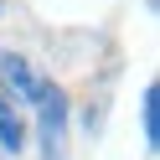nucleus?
<instances>
[{
	"instance_id": "1",
	"label": "nucleus",
	"mask_w": 160,
	"mask_h": 160,
	"mask_svg": "<svg viewBox=\"0 0 160 160\" xmlns=\"http://www.w3.org/2000/svg\"><path fill=\"white\" fill-rule=\"evenodd\" d=\"M0 83L11 88V93H21L26 103H36L47 160H62L67 155V98H62V88H57L47 72H36L21 52H0Z\"/></svg>"
},
{
	"instance_id": "2",
	"label": "nucleus",
	"mask_w": 160,
	"mask_h": 160,
	"mask_svg": "<svg viewBox=\"0 0 160 160\" xmlns=\"http://www.w3.org/2000/svg\"><path fill=\"white\" fill-rule=\"evenodd\" d=\"M0 145L11 150V155L26 145V114L16 108V98H11V93H0Z\"/></svg>"
},
{
	"instance_id": "3",
	"label": "nucleus",
	"mask_w": 160,
	"mask_h": 160,
	"mask_svg": "<svg viewBox=\"0 0 160 160\" xmlns=\"http://www.w3.org/2000/svg\"><path fill=\"white\" fill-rule=\"evenodd\" d=\"M139 119H145V139L155 145V88H145V98H139Z\"/></svg>"
}]
</instances>
